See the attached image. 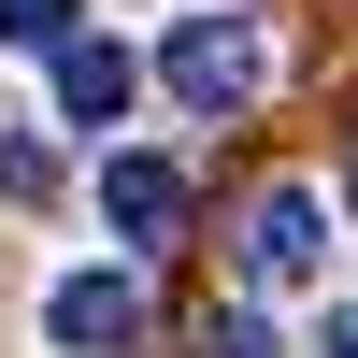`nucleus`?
Masks as SVG:
<instances>
[{"mask_svg": "<svg viewBox=\"0 0 358 358\" xmlns=\"http://www.w3.org/2000/svg\"><path fill=\"white\" fill-rule=\"evenodd\" d=\"M158 86H172L187 115H244L258 86H273V29H258V15H229V0H215V15H172Z\"/></svg>", "mask_w": 358, "mask_h": 358, "instance_id": "f257e3e1", "label": "nucleus"}, {"mask_svg": "<svg viewBox=\"0 0 358 358\" xmlns=\"http://www.w3.org/2000/svg\"><path fill=\"white\" fill-rule=\"evenodd\" d=\"M315 258H330V201H315V187H258V215H244V287H315Z\"/></svg>", "mask_w": 358, "mask_h": 358, "instance_id": "f03ea898", "label": "nucleus"}, {"mask_svg": "<svg viewBox=\"0 0 358 358\" xmlns=\"http://www.w3.org/2000/svg\"><path fill=\"white\" fill-rule=\"evenodd\" d=\"M43 344H57V358L143 344V287H129V273H57V287H43Z\"/></svg>", "mask_w": 358, "mask_h": 358, "instance_id": "7ed1b4c3", "label": "nucleus"}, {"mask_svg": "<svg viewBox=\"0 0 358 358\" xmlns=\"http://www.w3.org/2000/svg\"><path fill=\"white\" fill-rule=\"evenodd\" d=\"M129 86H143V57L129 43H57V115H72V129H115V115H129Z\"/></svg>", "mask_w": 358, "mask_h": 358, "instance_id": "20e7f679", "label": "nucleus"}, {"mask_svg": "<svg viewBox=\"0 0 358 358\" xmlns=\"http://www.w3.org/2000/svg\"><path fill=\"white\" fill-rule=\"evenodd\" d=\"M101 215L129 229V244H172V229H187V172L172 158H101Z\"/></svg>", "mask_w": 358, "mask_h": 358, "instance_id": "39448f33", "label": "nucleus"}, {"mask_svg": "<svg viewBox=\"0 0 358 358\" xmlns=\"http://www.w3.org/2000/svg\"><path fill=\"white\" fill-rule=\"evenodd\" d=\"M0 43H29V57H57V43H72V0H0Z\"/></svg>", "mask_w": 358, "mask_h": 358, "instance_id": "423d86ee", "label": "nucleus"}, {"mask_svg": "<svg viewBox=\"0 0 358 358\" xmlns=\"http://www.w3.org/2000/svg\"><path fill=\"white\" fill-rule=\"evenodd\" d=\"M0 201H57V158H43L29 129H0Z\"/></svg>", "mask_w": 358, "mask_h": 358, "instance_id": "0eeeda50", "label": "nucleus"}, {"mask_svg": "<svg viewBox=\"0 0 358 358\" xmlns=\"http://www.w3.org/2000/svg\"><path fill=\"white\" fill-rule=\"evenodd\" d=\"M201 358H273V330H258V315H215V344Z\"/></svg>", "mask_w": 358, "mask_h": 358, "instance_id": "6e6552de", "label": "nucleus"}, {"mask_svg": "<svg viewBox=\"0 0 358 358\" xmlns=\"http://www.w3.org/2000/svg\"><path fill=\"white\" fill-rule=\"evenodd\" d=\"M344 201H358V158H344Z\"/></svg>", "mask_w": 358, "mask_h": 358, "instance_id": "1a4fd4ad", "label": "nucleus"}]
</instances>
